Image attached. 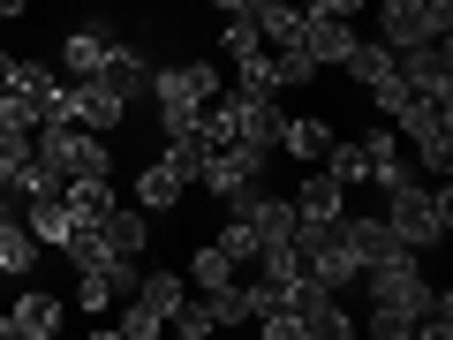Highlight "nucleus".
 I'll list each match as a JSON object with an SVG mask.
<instances>
[{
    "instance_id": "23",
    "label": "nucleus",
    "mask_w": 453,
    "mask_h": 340,
    "mask_svg": "<svg viewBox=\"0 0 453 340\" xmlns=\"http://www.w3.org/2000/svg\"><path fill=\"white\" fill-rule=\"evenodd\" d=\"M23 220H31V235H38L46 250H61V243H68V227H76V212H68L61 189H53V197H31V205H23Z\"/></svg>"
},
{
    "instance_id": "16",
    "label": "nucleus",
    "mask_w": 453,
    "mask_h": 340,
    "mask_svg": "<svg viewBox=\"0 0 453 340\" xmlns=\"http://www.w3.org/2000/svg\"><path fill=\"white\" fill-rule=\"evenodd\" d=\"M98 243H106V258H144V243H151V212L113 205L106 220H98Z\"/></svg>"
},
{
    "instance_id": "35",
    "label": "nucleus",
    "mask_w": 453,
    "mask_h": 340,
    "mask_svg": "<svg viewBox=\"0 0 453 340\" xmlns=\"http://www.w3.org/2000/svg\"><path fill=\"white\" fill-rule=\"evenodd\" d=\"M204 8H211V16H257L265 0H204Z\"/></svg>"
},
{
    "instance_id": "32",
    "label": "nucleus",
    "mask_w": 453,
    "mask_h": 340,
    "mask_svg": "<svg viewBox=\"0 0 453 340\" xmlns=\"http://www.w3.org/2000/svg\"><path fill=\"white\" fill-rule=\"evenodd\" d=\"M8 83H23V91H31V98H46L53 83H61V76H53L46 61H16V68H8Z\"/></svg>"
},
{
    "instance_id": "18",
    "label": "nucleus",
    "mask_w": 453,
    "mask_h": 340,
    "mask_svg": "<svg viewBox=\"0 0 453 340\" xmlns=\"http://www.w3.org/2000/svg\"><path fill=\"white\" fill-rule=\"evenodd\" d=\"M98 76L129 98V106H136V98H151V61L129 46V38H113V53H106V68H98Z\"/></svg>"
},
{
    "instance_id": "31",
    "label": "nucleus",
    "mask_w": 453,
    "mask_h": 340,
    "mask_svg": "<svg viewBox=\"0 0 453 340\" xmlns=\"http://www.w3.org/2000/svg\"><path fill=\"white\" fill-rule=\"evenodd\" d=\"M408 98H416V91H408V83H401V68H393V76H378V83H371V106L386 113V121H401V113H408Z\"/></svg>"
},
{
    "instance_id": "5",
    "label": "nucleus",
    "mask_w": 453,
    "mask_h": 340,
    "mask_svg": "<svg viewBox=\"0 0 453 340\" xmlns=\"http://www.w3.org/2000/svg\"><path fill=\"white\" fill-rule=\"evenodd\" d=\"M38 159L53 166V182H83V174H113V151L98 129H76V121H38L31 129Z\"/></svg>"
},
{
    "instance_id": "34",
    "label": "nucleus",
    "mask_w": 453,
    "mask_h": 340,
    "mask_svg": "<svg viewBox=\"0 0 453 340\" xmlns=\"http://www.w3.org/2000/svg\"><path fill=\"white\" fill-rule=\"evenodd\" d=\"M303 16H371V0H303Z\"/></svg>"
},
{
    "instance_id": "20",
    "label": "nucleus",
    "mask_w": 453,
    "mask_h": 340,
    "mask_svg": "<svg viewBox=\"0 0 453 340\" xmlns=\"http://www.w3.org/2000/svg\"><path fill=\"white\" fill-rule=\"evenodd\" d=\"M38 235H31V220H23V212H8V220H0V273L8 280H23V273H38Z\"/></svg>"
},
{
    "instance_id": "24",
    "label": "nucleus",
    "mask_w": 453,
    "mask_h": 340,
    "mask_svg": "<svg viewBox=\"0 0 453 340\" xmlns=\"http://www.w3.org/2000/svg\"><path fill=\"white\" fill-rule=\"evenodd\" d=\"M234 91H250V98H280V76H273V46H257V53H242V61H234Z\"/></svg>"
},
{
    "instance_id": "14",
    "label": "nucleus",
    "mask_w": 453,
    "mask_h": 340,
    "mask_svg": "<svg viewBox=\"0 0 453 340\" xmlns=\"http://www.w3.org/2000/svg\"><path fill=\"white\" fill-rule=\"evenodd\" d=\"M356 38H363L356 16H303V46H310L318 68H340L348 53H356Z\"/></svg>"
},
{
    "instance_id": "17",
    "label": "nucleus",
    "mask_w": 453,
    "mask_h": 340,
    "mask_svg": "<svg viewBox=\"0 0 453 340\" xmlns=\"http://www.w3.org/2000/svg\"><path fill=\"white\" fill-rule=\"evenodd\" d=\"M325 144H333V121H325V113H288V121H280V151H288V159L318 166Z\"/></svg>"
},
{
    "instance_id": "33",
    "label": "nucleus",
    "mask_w": 453,
    "mask_h": 340,
    "mask_svg": "<svg viewBox=\"0 0 453 340\" xmlns=\"http://www.w3.org/2000/svg\"><path fill=\"white\" fill-rule=\"evenodd\" d=\"M204 121V106H159V136H189Z\"/></svg>"
},
{
    "instance_id": "3",
    "label": "nucleus",
    "mask_w": 453,
    "mask_h": 340,
    "mask_svg": "<svg viewBox=\"0 0 453 340\" xmlns=\"http://www.w3.org/2000/svg\"><path fill=\"white\" fill-rule=\"evenodd\" d=\"M386 220L393 227H401V243L408 250H438V243H446V235H453V189H446V182H401V189H393L386 197Z\"/></svg>"
},
{
    "instance_id": "27",
    "label": "nucleus",
    "mask_w": 453,
    "mask_h": 340,
    "mask_svg": "<svg viewBox=\"0 0 453 340\" xmlns=\"http://www.w3.org/2000/svg\"><path fill=\"white\" fill-rule=\"evenodd\" d=\"M204 159H211L204 129H189V136H166V166H174V174L189 182V189H196V174H204Z\"/></svg>"
},
{
    "instance_id": "28",
    "label": "nucleus",
    "mask_w": 453,
    "mask_h": 340,
    "mask_svg": "<svg viewBox=\"0 0 453 340\" xmlns=\"http://www.w3.org/2000/svg\"><path fill=\"white\" fill-rule=\"evenodd\" d=\"M273 76H280V91H295V83H318V61H310L303 38H295V46H273Z\"/></svg>"
},
{
    "instance_id": "19",
    "label": "nucleus",
    "mask_w": 453,
    "mask_h": 340,
    "mask_svg": "<svg viewBox=\"0 0 453 340\" xmlns=\"http://www.w3.org/2000/svg\"><path fill=\"white\" fill-rule=\"evenodd\" d=\"M295 212H303L310 227H325V220H340V212H348V189H340V182L325 174V166H310V174H303V189H295Z\"/></svg>"
},
{
    "instance_id": "2",
    "label": "nucleus",
    "mask_w": 453,
    "mask_h": 340,
    "mask_svg": "<svg viewBox=\"0 0 453 340\" xmlns=\"http://www.w3.org/2000/svg\"><path fill=\"white\" fill-rule=\"evenodd\" d=\"M280 98H250V91H234V98H204V144H250V151H265L273 159L280 151Z\"/></svg>"
},
{
    "instance_id": "25",
    "label": "nucleus",
    "mask_w": 453,
    "mask_h": 340,
    "mask_svg": "<svg viewBox=\"0 0 453 340\" xmlns=\"http://www.w3.org/2000/svg\"><path fill=\"white\" fill-rule=\"evenodd\" d=\"M348 83H363V91H371L378 76H393V46H378V38H356V53H348Z\"/></svg>"
},
{
    "instance_id": "13",
    "label": "nucleus",
    "mask_w": 453,
    "mask_h": 340,
    "mask_svg": "<svg viewBox=\"0 0 453 340\" xmlns=\"http://www.w3.org/2000/svg\"><path fill=\"white\" fill-rule=\"evenodd\" d=\"M340 227H348V243H356V258H363V265H401V258H416V250L401 243V227H393V220H363V212H340Z\"/></svg>"
},
{
    "instance_id": "15",
    "label": "nucleus",
    "mask_w": 453,
    "mask_h": 340,
    "mask_svg": "<svg viewBox=\"0 0 453 340\" xmlns=\"http://www.w3.org/2000/svg\"><path fill=\"white\" fill-rule=\"evenodd\" d=\"M113 38H121V31H113V23H91V31H68L61 38V76H98V68H106V53H113Z\"/></svg>"
},
{
    "instance_id": "10",
    "label": "nucleus",
    "mask_w": 453,
    "mask_h": 340,
    "mask_svg": "<svg viewBox=\"0 0 453 340\" xmlns=\"http://www.w3.org/2000/svg\"><path fill=\"white\" fill-rule=\"evenodd\" d=\"M61 325H68V303H61V295L23 288V295H16V310L0 318V340H53Z\"/></svg>"
},
{
    "instance_id": "8",
    "label": "nucleus",
    "mask_w": 453,
    "mask_h": 340,
    "mask_svg": "<svg viewBox=\"0 0 453 340\" xmlns=\"http://www.w3.org/2000/svg\"><path fill=\"white\" fill-rule=\"evenodd\" d=\"M265 166H273V159L250 151V144H211L196 189H204V197H242V189H257V182H265Z\"/></svg>"
},
{
    "instance_id": "9",
    "label": "nucleus",
    "mask_w": 453,
    "mask_h": 340,
    "mask_svg": "<svg viewBox=\"0 0 453 340\" xmlns=\"http://www.w3.org/2000/svg\"><path fill=\"white\" fill-rule=\"evenodd\" d=\"M219 98V68L211 61H166L151 68V106H204Z\"/></svg>"
},
{
    "instance_id": "30",
    "label": "nucleus",
    "mask_w": 453,
    "mask_h": 340,
    "mask_svg": "<svg viewBox=\"0 0 453 340\" xmlns=\"http://www.w3.org/2000/svg\"><path fill=\"white\" fill-rule=\"evenodd\" d=\"M219 250H226V258H234V273H242V265H257V227H250V220H226L219 227Z\"/></svg>"
},
{
    "instance_id": "22",
    "label": "nucleus",
    "mask_w": 453,
    "mask_h": 340,
    "mask_svg": "<svg viewBox=\"0 0 453 340\" xmlns=\"http://www.w3.org/2000/svg\"><path fill=\"white\" fill-rule=\"evenodd\" d=\"M318 166H325V174L340 182V189H356V182H371V151H363V136H333Z\"/></svg>"
},
{
    "instance_id": "38",
    "label": "nucleus",
    "mask_w": 453,
    "mask_h": 340,
    "mask_svg": "<svg viewBox=\"0 0 453 340\" xmlns=\"http://www.w3.org/2000/svg\"><path fill=\"white\" fill-rule=\"evenodd\" d=\"M8 68H16V53H8V46H0V83H8Z\"/></svg>"
},
{
    "instance_id": "12",
    "label": "nucleus",
    "mask_w": 453,
    "mask_h": 340,
    "mask_svg": "<svg viewBox=\"0 0 453 340\" xmlns=\"http://www.w3.org/2000/svg\"><path fill=\"white\" fill-rule=\"evenodd\" d=\"M423 38H446L423 0H378V46L401 53V46H423Z\"/></svg>"
},
{
    "instance_id": "6",
    "label": "nucleus",
    "mask_w": 453,
    "mask_h": 340,
    "mask_svg": "<svg viewBox=\"0 0 453 340\" xmlns=\"http://www.w3.org/2000/svg\"><path fill=\"white\" fill-rule=\"evenodd\" d=\"M393 129L408 136L423 182H446V166H453V106H438V98H408V113L393 121Z\"/></svg>"
},
{
    "instance_id": "21",
    "label": "nucleus",
    "mask_w": 453,
    "mask_h": 340,
    "mask_svg": "<svg viewBox=\"0 0 453 340\" xmlns=\"http://www.w3.org/2000/svg\"><path fill=\"white\" fill-rule=\"evenodd\" d=\"M181 197H189V182H181L166 159H151L144 174H136V212H174Z\"/></svg>"
},
{
    "instance_id": "1",
    "label": "nucleus",
    "mask_w": 453,
    "mask_h": 340,
    "mask_svg": "<svg viewBox=\"0 0 453 340\" xmlns=\"http://www.w3.org/2000/svg\"><path fill=\"white\" fill-rule=\"evenodd\" d=\"M363 288H371V310H363V333L371 340H401V333H416V310H423V295H431V280L416 273V258H401V265H363Z\"/></svg>"
},
{
    "instance_id": "26",
    "label": "nucleus",
    "mask_w": 453,
    "mask_h": 340,
    "mask_svg": "<svg viewBox=\"0 0 453 340\" xmlns=\"http://www.w3.org/2000/svg\"><path fill=\"white\" fill-rule=\"evenodd\" d=\"M189 280H196V295H211V288H234V258H226L219 243L189 250Z\"/></svg>"
},
{
    "instance_id": "37",
    "label": "nucleus",
    "mask_w": 453,
    "mask_h": 340,
    "mask_svg": "<svg viewBox=\"0 0 453 340\" xmlns=\"http://www.w3.org/2000/svg\"><path fill=\"white\" fill-rule=\"evenodd\" d=\"M23 8H31V0H0V16H23Z\"/></svg>"
},
{
    "instance_id": "11",
    "label": "nucleus",
    "mask_w": 453,
    "mask_h": 340,
    "mask_svg": "<svg viewBox=\"0 0 453 340\" xmlns=\"http://www.w3.org/2000/svg\"><path fill=\"white\" fill-rule=\"evenodd\" d=\"M68 98H76V129H121V121H129V98L113 91L106 76H83V83H68Z\"/></svg>"
},
{
    "instance_id": "29",
    "label": "nucleus",
    "mask_w": 453,
    "mask_h": 340,
    "mask_svg": "<svg viewBox=\"0 0 453 340\" xmlns=\"http://www.w3.org/2000/svg\"><path fill=\"white\" fill-rule=\"evenodd\" d=\"M0 129H23V136L38 129V98L23 83H0Z\"/></svg>"
},
{
    "instance_id": "36",
    "label": "nucleus",
    "mask_w": 453,
    "mask_h": 340,
    "mask_svg": "<svg viewBox=\"0 0 453 340\" xmlns=\"http://www.w3.org/2000/svg\"><path fill=\"white\" fill-rule=\"evenodd\" d=\"M423 8H431V23H438V31H453V0H423Z\"/></svg>"
},
{
    "instance_id": "7",
    "label": "nucleus",
    "mask_w": 453,
    "mask_h": 340,
    "mask_svg": "<svg viewBox=\"0 0 453 340\" xmlns=\"http://www.w3.org/2000/svg\"><path fill=\"white\" fill-rule=\"evenodd\" d=\"M393 68H401V83H408L416 98H438V106H453V53H446V38L401 46V53H393Z\"/></svg>"
},
{
    "instance_id": "4",
    "label": "nucleus",
    "mask_w": 453,
    "mask_h": 340,
    "mask_svg": "<svg viewBox=\"0 0 453 340\" xmlns=\"http://www.w3.org/2000/svg\"><path fill=\"white\" fill-rule=\"evenodd\" d=\"M295 265H303V280H318V288H356L363 280V258H356V243H348V227L340 220H325V227H295Z\"/></svg>"
}]
</instances>
